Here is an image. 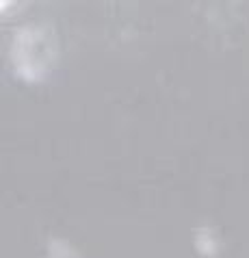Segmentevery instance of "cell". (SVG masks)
<instances>
[{
  "mask_svg": "<svg viewBox=\"0 0 249 258\" xmlns=\"http://www.w3.org/2000/svg\"><path fill=\"white\" fill-rule=\"evenodd\" d=\"M197 247H199V254H202V256H217L219 241H217L215 232L208 230V228L197 230Z\"/></svg>",
  "mask_w": 249,
  "mask_h": 258,
  "instance_id": "obj_3",
  "label": "cell"
},
{
  "mask_svg": "<svg viewBox=\"0 0 249 258\" xmlns=\"http://www.w3.org/2000/svg\"><path fill=\"white\" fill-rule=\"evenodd\" d=\"M46 258H85L76 247H72L67 241L50 239L48 243V256Z\"/></svg>",
  "mask_w": 249,
  "mask_h": 258,
  "instance_id": "obj_2",
  "label": "cell"
},
{
  "mask_svg": "<svg viewBox=\"0 0 249 258\" xmlns=\"http://www.w3.org/2000/svg\"><path fill=\"white\" fill-rule=\"evenodd\" d=\"M9 61L24 83H41L56 61V41L46 26H22L13 35Z\"/></svg>",
  "mask_w": 249,
  "mask_h": 258,
  "instance_id": "obj_1",
  "label": "cell"
}]
</instances>
